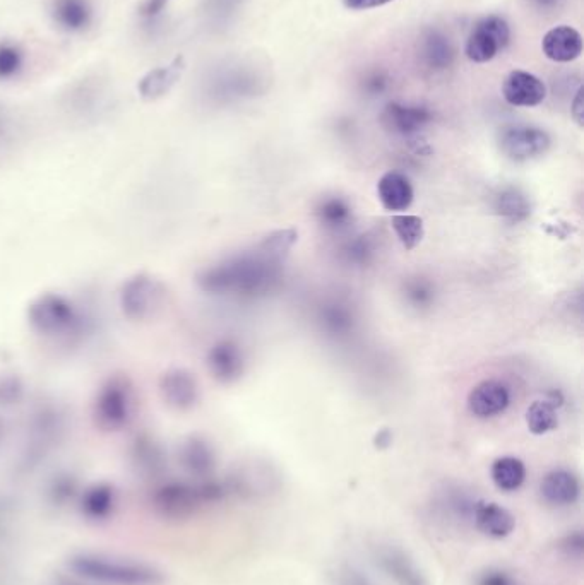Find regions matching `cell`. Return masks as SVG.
<instances>
[{
  "instance_id": "obj_1",
  "label": "cell",
  "mask_w": 584,
  "mask_h": 585,
  "mask_svg": "<svg viewBox=\"0 0 584 585\" xmlns=\"http://www.w3.org/2000/svg\"><path fill=\"white\" fill-rule=\"evenodd\" d=\"M67 568L76 579L96 585H161L165 582V574L151 563L103 553H76L67 560Z\"/></svg>"
},
{
  "instance_id": "obj_2",
  "label": "cell",
  "mask_w": 584,
  "mask_h": 585,
  "mask_svg": "<svg viewBox=\"0 0 584 585\" xmlns=\"http://www.w3.org/2000/svg\"><path fill=\"white\" fill-rule=\"evenodd\" d=\"M28 322L40 336L74 341L88 331V319L74 303L59 293H43L28 307Z\"/></svg>"
},
{
  "instance_id": "obj_3",
  "label": "cell",
  "mask_w": 584,
  "mask_h": 585,
  "mask_svg": "<svg viewBox=\"0 0 584 585\" xmlns=\"http://www.w3.org/2000/svg\"><path fill=\"white\" fill-rule=\"evenodd\" d=\"M227 485L203 479L192 485L185 481H168L156 488L151 498L156 514L168 520L189 519L208 503L220 502L227 497Z\"/></svg>"
},
{
  "instance_id": "obj_4",
  "label": "cell",
  "mask_w": 584,
  "mask_h": 585,
  "mask_svg": "<svg viewBox=\"0 0 584 585\" xmlns=\"http://www.w3.org/2000/svg\"><path fill=\"white\" fill-rule=\"evenodd\" d=\"M271 278L261 260L251 257H237L218 266L209 267L199 276L204 291L225 295V293H256Z\"/></svg>"
},
{
  "instance_id": "obj_5",
  "label": "cell",
  "mask_w": 584,
  "mask_h": 585,
  "mask_svg": "<svg viewBox=\"0 0 584 585\" xmlns=\"http://www.w3.org/2000/svg\"><path fill=\"white\" fill-rule=\"evenodd\" d=\"M134 414V387L126 375H114L96 392L93 420L103 432L124 430Z\"/></svg>"
},
{
  "instance_id": "obj_6",
  "label": "cell",
  "mask_w": 584,
  "mask_h": 585,
  "mask_svg": "<svg viewBox=\"0 0 584 585\" xmlns=\"http://www.w3.org/2000/svg\"><path fill=\"white\" fill-rule=\"evenodd\" d=\"M165 302H167L165 284L146 272L127 279L120 290V307L127 319L151 320L160 314Z\"/></svg>"
},
{
  "instance_id": "obj_7",
  "label": "cell",
  "mask_w": 584,
  "mask_h": 585,
  "mask_svg": "<svg viewBox=\"0 0 584 585\" xmlns=\"http://www.w3.org/2000/svg\"><path fill=\"white\" fill-rule=\"evenodd\" d=\"M509 43H511L509 24L501 16L492 14L480 19L473 26L466 40L465 54L475 64H487L504 52Z\"/></svg>"
},
{
  "instance_id": "obj_8",
  "label": "cell",
  "mask_w": 584,
  "mask_h": 585,
  "mask_svg": "<svg viewBox=\"0 0 584 585\" xmlns=\"http://www.w3.org/2000/svg\"><path fill=\"white\" fill-rule=\"evenodd\" d=\"M552 144L549 134L538 127H509L501 136L502 153L516 163L535 160L547 153Z\"/></svg>"
},
{
  "instance_id": "obj_9",
  "label": "cell",
  "mask_w": 584,
  "mask_h": 585,
  "mask_svg": "<svg viewBox=\"0 0 584 585\" xmlns=\"http://www.w3.org/2000/svg\"><path fill=\"white\" fill-rule=\"evenodd\" d=\"M64 432V418L52 406H43L33 414L30 426V461H40L52 449Z\"/></svg>"
},
{
  "instance_id": "obj_10",
  "label": "cell",
  "mask_w": 584,
  "mask_h": 585,
  "mask_svg": "<svg viewBox=\"0 0 584 585\" xmlns=\"http://www.w3.org/2000/svg\"><path fill=\"white\" fill-rule=\"evenodd\" d=\"M502 96L513 107H538L547 98V86L531 72L513 71L507 74L502 83Z\"/></svg>"
},
{
  "instance_id": "obj_11",
  "label": "cell",
  "mask_w": 584,
  "mask_h": 585,
  "mask_svg": "<svg viewBox=\"0 0 584 585\" xmlns=\"http://www.w3.org/2000/svg\"><path fill=\"white\" fill-rule=\"evenodd\" d=\"M160 394L165 404L175 411H189L199 401V385L191 372L172 368L161 375Z\"/></svg>"
},
{
  "instance_id": "obj_12",
  "label": "cell",
  "mask_w": 584,
  "mask_h": 585,
  "mask_svg": "<svg viewBox=\"0 0 584 585\" xmlns=\"http://www.w3.org/2000/svg\"><path fill=\"white\" fill-rule=\"evenodd\" d=\"M468 411L480 420H489L506 413L511 404V392L499 380H483L471 389Z\"/></svg>"
},
{
  "instance_id": "obj_13",
  "label": "cell",
  "mask_w": 584,
  "mask_h": 585,
  "mask_svg": "<svg viewBox=\"0 0 584 585\" xmlns=\"http://www.w3.org/2000/svg\"><path fill=\"white\" fill-rule=\"evenodd\" d=\"M134 471L143 479H158L167 471V454L160 442L148 433L139 435L131 447Z\"/></svg>"
},
{
  "instance_id": "obj_14",
  "label": "cell",
  "mask_w": 584,
  "mask_h": 585,
  "mask_svg": "<svg viewBox=\"0 0 584 585\" xmlns=\"http://www.w3.org/2000/svg\"><path fill=\"white\" fill-rule=\"evenodd\" d=\"M542 50L552 62L569 64L583 54V36L573 26H555L543 36Z\"/></svg>"
},
{
  "instance_id": "obj_15",
  "label": "cell",
  "mask_w": 584,
  "mask_h": 585,
  "mask_svg": "<svg viewBox=\"0 0 584 585\" xmlns=\"http://www.w3.org/2000/svg\"><path fill=\"white\" fill-rule=\"evenodd\" d=\"M382 124L398 136H415L432 122L429 108L389 103L381 115Z\"/></svg>"
},
{
  "instance_id": "obj_16",
  "label": "cell",
  "mask_w": 584,
  "mask_h": 585,
  "mask_svg": "<svg viewBox=\"0 0 584 585\" xmlns=\"http://www.w3.org/2000/svg\"><path fill=\"white\" fill-rule=\"evenodd\" d=\"M208 367L211 375L221 384H232L244 372V355L239 344L220 341L209 349Z\"/></svg>"
},
{
  "instance_id": "obj_17",
  "label": "cell",
  "mask_w": 584,
  "mask_h": 585,
  "mask_svg": "<svg viewBox=\"0 0 584 585\" xmlns=\"http://www.w3.org/2000/svg\"><path fill=\"white\" fill-rule=\"evenodd\" d=\"M382 572L398 585H429L425 575L405 551L398 548H381L376 555Z\"/></svg>"
},
{
  "instance_id": "obj_18",
  "label": "cell",
  "mask_w": 584,
  "mask_h": 585,
  "mask_svg": "<svg viewBox=\"0 0 584 585\" xmlns=\"http://www.w3.org/2000/svg\"><path fill=\"white\" fill-rule=\"evenodd\" d=\"M471 522L485 536L495 539L507 538L516 527V519L509 510L504 509L499 503L483 502V500L475 503Z\"/></svg>"
},
{
  "instance_id": "obj_19",
  "label": "cell",
  "mask_w": 584,
  "mask_h": 585,
  "mask_svg": "<svg viewBox=\"0 0 584 585\" xmlns=\"http://www.w3.org/2000/svg\"><path fill=\"white\" fill-rule=\"evenodd\" d=\"M179 461L185 473L191 474L192 478L208 479L215 471V452L203 438H187L184 444L180 445Z\"/></svg>"
},
{
  "instance_id": "obj_20",
  "label": "cell",
  "mask_w": 584,
  "mask_h": 585,
  "mask_svg": "<svg viewBox=\"0 0 584 585\" xmlns=\"http://www.w3.org/2000/svg\"><path fill=\"white\" fill-rule=\"evenodd\" d=\"M377 197L389 213H403L412 206L415 192L410 180L403 173L389 172L382 175L377 184Z\"/></svg>"
},
{
  "instance_id": "obj_21",
  "label": "cell",
  "mask_w": 584,
  "mask_h": 585,
  "mask_svg": "<svg viewBox=\"0 0 584 585\" xmlns=\"http://www.w3.org/2000/svg\"><path fill=\"white\" fill-rule=\"evenodd\" d=\"M117 509V490L108 483H95L79 495V510L91 522L110 519Z\"/></svg>"
},
{
  "instance_id": "obj_22",
  "label": "cell",
  "mask_w": 584,
  "mask_h": 585,
  "mask_svg": "<svg viewBox=\"0 0 584 585\" xmlns=\"http://www.w3.org/2000/svg\"><path fill=\"white\" fill-rule=\"evenodd\" d=\"M185 60L182 55L175 57L172 64L165 67H158L149 71L146 76L139 81L138 91L144 100H158L161 96L167 95L168 91L179 83L180 77L184 74Z\"/></svg>"
},
{
  "instance_id": "obj_23",
  "label": "cell",
  "mask_w": 584,
  "mask_h": 585,
  "mask_svg": "<svg viewBox=\"0 0 584 585\" xmlns=\"http://www.w3.org/2000/svg\"><path fill=\"white\" fill-rule=\"evenodd\" d=\"M540 491H542L543 500L550 505L567 507L578 502L581 488H579L578 478L571 471L555 469L543 478Z\"/></svg>"
},
{
  "instance_id": "obj_24",
  "label": "cell",
  "mask_w": 584,
  "mask_h": 585,
  "mask_svg": "<svg viewBox=\"0 0 584 585\" xmlns=\"http://www.w3.org/2000/svg\"><path fill=\"white\" fill-rule=\"evenodd\" d=\"M420 57L430 71H446L453 65L456 50L444 33L429 30L420 43Z\"/></svg>"
},
{
  "instance_id": "obj_25",
  "label": "cell",
  "mask_w": 584,
  "mask_h": 585,
  "mask_svg": "<svg viewBox=\"0 0 584 585\" xmlns=\"http://www.w3.org/2000/svg\"><path fill=\"white\" fill-rule=\"evenodd\" d=\"M52 14L67 31H81L90 24L91 7L88 0H54Z\"/></svg>"
},
{
  "instance_id": "obj_26",
  "label": "cell",
  "mask_w": 584,
  "mask_h": 585,
  "mask_svg": "<svg viewBox=\"0 0 584 585\" xmlns=\"http://www.w3.org/2000/svg\"><path fill=\"white\" fill-rule=\"evenodd\" d=\"M490 476L499 490L509 493V491L519 490L525 483L526 467L523 461H519L518 457L506 455V457H499L492 464Z\"/></svg>"
},
{
  "instance_id": "obj_27",
  "label": "cell",
  "mask_w": 584,
  "mask_h": 585,
  "mask_svg": "<svg viewBox=\"0 0 584 585\" xmlns=\"http://www.w3.org/2000/svg\"><path fill=\"white\" fill-rule=\"evenodd\" d=\"M559 425L557 408L550 401H535L526 409V426L533 435H547Z\"/></svg>"
},
{
  "instance_id": "obj_28",
  "label": "cell",
  "mask_w": 584,
  "mask_h": 585,
  "mask_svg": "<svg viewBox=\"0 0 584 585\" xmlns=\"http://www.w3.org/2000/svg\"><path fill=\"white\" fill-rule=\"evenodd\" d=\"M79 497V483L71 473H57L48 481L47 500L57 509L67 507Z\"/></svg>"
},
{
  "instance_id": "obj_29",
  "label": "cell",
  "mask_w": 584,
  "mask_h": 585,
  "mask_svg": "<svg viewBox=\"0 0 584 585\" xmlns=\"http://www.w3.org/2000/svg\"><path fill=\"white\" fill-rule=\"evenodd\" d=\"M396 237L406 250L417 249L425 237L424 219L408 214H396L391 218Z\"/></svg>"
},
{
  "instance_id": "obj_30",
  "label": "cell",
  "mask_w": 584,
  "mask_h": 585,
  "mask_svg": "<svg viewBox=\"0 0 584 585\" xmlns=\"http://www.w3.org/2000/svg\"><path fill=\"white\" fill-rule=\"evenodd\" d=\"M495 207L504 218L511 219V221H521V219L528 218L531 213L528 199L514 189L502 190V194L497 197V206Z\"/></svg>"
},
{
  "instance_id": "obj_31",
  "label": "cell",
  "mask_w": 584,
  "mask_h": 585,
  "mask_svg": "<svg viewBox=\"0 0 584 585\" xmlns=\"http://www.w3.org/2000/svg\"><path fill=\"white\" fill-rule=\"evenodd\" d=\"M317 216L328 228L338 230L348 225V221L352 219V209L341 199H328L317 209Z\"/></svg>"
},
{
  "instance_id": "obj_32",
  "label": "cell",
  "mask_w": 584,
  "mask_h": 585,
  "mask_svg": "<svg viewBox=\"0 0 584 585\" xmlns=\"http://www.w3.org/2000/svg\"><path fill=\"white\" fill-rule=\"evenodd\" d=\"M23 397L24 384L18 375H0V406H16Z\"/></svg>"
},
{
  "instance_id": "obj_33",
  "label": "cell",
  "mask_w": 584,
  "mask_h": 585,
  "mask_svg": "<svg viewBox=\"0 0 584 585\" xmlns=\"http://www.w3.org/2000/svg\"><path fill=\"white\" fill-rule=\"evenodd\" d=\"M23 65V54L12 43H0V79L16 76Z\"/></svg>"
},
{
  "instance_id": "obj_34",
  "label": "cell",
  "mask_w": 584,
  "mask_h": 585,
  "mask_svg": "<svg viewBox=\"0 0 584 585\" xmlns=\"http://www.w3.org/2000/svg\"><path fill=\"white\" fill-rule=\"evenodd\" d=\"M477 585H516L511 575L499 570V568H490L487 572L478 575Z\"/></svg>"
},
{
  "instance_id": "obj_35",
  "label": "cell",
  "mask_w": 584,
  "mask_h": 585,
  "mask_svg": "<svg viewBox=\"0 0 584 585\" xmlns=\"http://www.w3.org/2000/svg\"><path fill=\"white\" fill-rule=\"evenodd\" d=\"M14 507L6 498L0 497V539H6L11 534L12 524H14Z\"/></svg>"
},
{
  "instance_id": "obj_36",
  "label": "cell",
  "mask_w": 584,
  "mask_h": 585,
  "mask_svg": "<svg viewBox=\"0 0 584 585\" xmlns=\"http://www.w3.org/2000/svg\"><path fill=\"white\" fill-rule=\"evenodd\" d=\"M389 86V79L384 72H372L367 79H365V88L372 95H381Z\"/></svg>"
},
{
  "instance_id": "obj_37",
  "label": "cell",
  "mask_w": 584,
  "mask_h": 585,
  "mask_svg": "<svg viewBox=\"0 0 584 585\" xmlns=\"http://www.w3.org/2000/svg\"><path fill=\"white\" fill-rule=\"evenodd\" d=\"M562 548L566 550L567 555L579 558V556L583 555L584 550L583 534H581V532H573V534H569V536L564 539Z\"/></svg>"
},
{
  "instance_id": "obj_38",
  "label": "cell",
  "mask_w": 584,
  "mask_h": 585,
  "mask_svg": "<svg viewBox=\"0 0 584 585\" xmlns=\"http://www.w3.org/2000/svg\"><path fill=\"white\" fill-rule=\"evenodd\" d=\"M396 0H343V4L352 11H367V9H376V7L388 6Z\"/></svg>"
},
{
  "instance_id": "obj_39",
  "label": "cell",
  "mask_w": 584,
  "mask_h": 585,
  "mask_svg": "<svg viewBox=\"0 0 584 585\" xmlns=\"http://www.w3.org/2000/svg\"><path fill=\"white\" fill-rule=\"evenodd\" d=\"M430 293H432V291L429 290L427 284L415 283L412 288H410V291H408V296L412 298L413 302L425 305V303L429 302L430 298H432Z\"/></svg>"
},
{
  "instance_id": "obj_40",
  "label": "cell",
  "mask_w": 584,
  "mask_h": 585,
  "mask_svg": "<svg viewBox=\"0 0 584 585\" xmlns=\"http://www.w3.org/2000/svg\"><path fill=\"white\" fill-rule=\"evenodd\" d=\"M341 585H374L365 575L360 574L353 568H348L341 574Z\"/></svg>"
},
{
  "instance_id": "obj_41",
  "label": "cell",
  "mask_w": 584,
  "mask_h": 585,
  "mask_svg": "<svg viewBox=\"0 0 584 585\" xmlns=\"http://www.w3.org/2000/svg\"><path fill=\"white\" fill-rule=\"evenodd\" d=\"M170 0H146L143 6V16L146 18H155L158 16Z\"/></svg>"
},
{
  "instance_id": "obj_42",
  "label": "cell",
  "mask_w": 584,
  "mask_h": 585,
  "mask_svg": "<svg viewBox=\"0 0 584 585\" xmlns=\"http://www.w3.org/2000/svg\"><path fill=\"white\" fill-rule=\"evenodd\" d=\"M571 115H573V119L578 122V125H583V89L581 88H578L573 103H571Z\"/></svg>"
},
{
  "instance_id": "obj_43",
  "label": "cell",
  "mask_w": 584,
  "mask_h": 585,
  "mask_svg": "<svg viewBox=\"0 0 584 585\" xmlns=\"http://www.w3.org/2000/svg\"><path fill=\"white\" fill-rule=\"evenodd\" d=\"M376 447L377 449H388L389 445L393 444V435L389 430H381L376 435Z\"/></svg>"
},
{
  "instance_id": "obj_44",
  "label": "cell",
  "mask_w": 584,
  "mask_h": 585,
  "mask_svg": "<svg viewBox=\"0 0 584 585\" xmlns=\"http://www.w3.org/2000/svg\"><path fill=\"white\" fill-rule=\"evenodd\" d=\"M562 0H533V4L542 11H552L555 7L561 6Z\"/></svg>"
},
{
  "instance_id": "obj_45",
  "label": "cell",
  "mask_w": 584,
  "mask_h": 585,
  "mask_svg": "<svg viewBox=\"0 0 584 585\" xmlns=\"http://www.w3.org/2000/svg\"><path fill=\"white\" fill-rule=\"evenodd\" d=\"M81 580V579H79ZM60 585H96V584H91V582H88V584H84L83 580H81V584H78V582H71V584H69V582H62V584Z\"/></svg>"
},
{
  "instance_id": "obj_46",
  "label": "cell",
  "mask_w": 584,
  "mask_h": 585,
  "mask_svg": "<svg viewBox=\"0 0 584 585\" xmlns=\"http://www.w3.org/2000/svg\"><path fill=\"white\" fill-rule=\"evenodd\" d=\"M2 438H4V426L0 423V444H2Z\"/></svg>"
}]
</instances>
